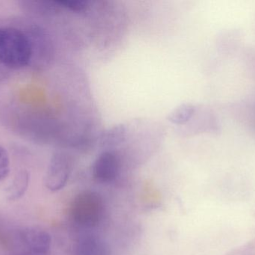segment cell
<instances>
[{
    "label": "cell",
    "mask_w": 255,
    "mask_h": 255,
    "mask_svg": "<svg viewBox=\"0 0 255 255\" xmlns=\"http://www.w3.org/2000/svg\"><path fill=\"white\" fill-rule=\"evenodd\" d=\"M31 61L32 45L28 31L0 27V63L10 71L30 65Z\"/></svg>",
    "instance_id": "obj_1"
},
{
    "label": "cell",
    "mask_w": 255,
    "mask_h": 255,
    "mask_svg": "<svg viewBox=\"0 0 255 255\" xmlns=\"http://www.w3.org/2000/svg\"><path fill=\"white\" fill-rule=\"evenodd\" d=\"M106 205L101 195L85 190L75 196L70 208V216L76 226L82 229L98 227L104 220Z\"/></svg>",
    "instance_id": "obj_2"
},
{
    "label": "cell",
    "mask_w": 255,
    "mask_h": 255,
    "mask_svg": "<svg viewBox=\"0 0 255 255\" xmlns=\"http://www.w3.org/2000/svg\"><path fill=\"white\" fill-rule=\"evenodd\" d=\"M13 243L20 249L19 255H46L52 246L51 235L38 227H25L13 233Z\"/></svg>",
    "instance_id": "obj_3"
},
{
    "label": "cell",
    "mask_w": 255,
    "mask_h": 255,
    "mask_svg": "<svg viewBox=\"0 0 255 255\" xmlns=\"http://www.w3.org/2000/svg\"><path fill=\"white\" fill-rule=\"evenodd\" d=\"M71 159L64 154L58 153L51 159L45 177V185L49 191H60L67 185L72 172Z\"/></svg>",
    "instance_id": "obj_4"
},
{
    "label": "cell",
    "mask_w": 255,
    "mask_h": 255,
    "mask_svg": "<svg viewBox=\"0 0 255 255\" xmlns=\"http://www.w3.org/2000/svg\"><path fill=\"white\" fill-rule=\"evenodd\" d=\"M121 160L114 151L102 153L93 165V176L100 184H111L115 181L120 173Z\"/></svg>",
    "instance_id": "obj_5"
},
{
    "label": "cell",
    "mask_w": 255,
    "mask_h": 255,
    "mask_svg": "<svg viewBox=\"0 0 255 255\" xmlns=\"http://www.w3.org/2000/svg\"><path fill=\"white\" fill-rule=\"evenodd\" d=\"M32 45V61L37 67H45L52 61L53 46L49 36L41 28L32 26L27 29Z\"/></svg>",
    "instance_id": "obj_6"
},
{
    "label": "cell",
    "mask_w": 255,
    "mask_h": 255,
    "mask_svg": "<svg viewBox=\"0 0 255 255\" xmlns=\"http://www.w3.org/2000/svg\"><path fill=\"white\" fill-rule=\"evenodd\" d=\"M75 255H110L107 243L93 234L82 235L74 246Z\"/></svg>",
    "instance_id": "obj_7"
},
{
    "label": "cell",
    "mask_w": 255,
    "mask_h": 255,
    "mask_svg": "<svg viewBox=\"0 0 255 255\" xmlns=\"http://www.w3.org/2000/svg\"><path fill=\"white\" fill-rule=\"evenodd\" d=\"M30 174L28 171L20 170L13 177L10 184L5 188V197L10 202L20 200L28 190Z\"/></svg>",
    "instance_id": "obj_8"
},
{
    "label": "cell",
    "mask_w": 255,
    "mask_h": 255,
    "mask_svg": "<svg viewBox=\"0 0 255 255\" xmlns=\"http://www.w3.org/2000/svg\"><path fill=\"white\" fill-rule=\"evenodd\" d=\"M196 112V108L193 105L183 104L177 108L169 115V120L172 124L180 125L188 122Z\"/></svg>",
    "instance_id": "obj_9"
},
{
    "label": "cell",
    "mask_w": 255,
    "mask_h": 255,
    "mask_svg": "<svg viewBox=\"0 0 255 255\" xmlns=\"http://www.w3.org/2000/svg\"><path fill=\"white\" fill-rule=\"evenodd\" d=\"M58 7H64L67 10L74 12H81L86 10L88 7V1L83 0H65V1H55Z\"/></svg>",
    "instance_id": "obj_10"
},
{
    "label": "cell",
    "mask_w": 255,
    "mask_h": 255,
    "mask_svg": "<svg viewBox=\"0 0 255 255\" xmlns=\"http://www.w3.org/2000/svg\"><path fill=\"white\" fill-rule=\"evenodd\" d=\"M10 170V161L8 153L0 145V182L8 176Z\"/></svg>",
    "instance_id": "obj_11"
},
{
    "label": "cell",
    "mask_w": 255,
    "mask_h": 255,
    "mask_svg": "<svg viewBox=\"0 0 255 255\" xmlns=\"http://www.w3.org/2000/svg\"><path fill=\"white\" fill-rule=\"evenodd\" d=\"M10 72V70H7L0 63V82L8 77Z\"/></svg>",
    "instance_id": "obj_12"
}]
</instances>
